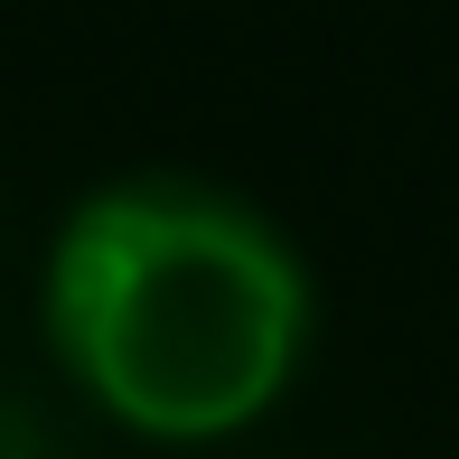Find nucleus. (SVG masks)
Wrapping results in <instances>:
<instances>
[{"instance_id": "obj_1", "label": "nucleus", "mask_w": 459, "mask_h": 459, "mask_svg": "<svg viewBox=\"0 0 459 459\" xmlns=\"http://www.w3.org/2000/svg\"><path fill=\"white\" fill-rule=\"evenodd\" d=\"M319 281L263 197L197 169H122L56 216L38 338L113 431L216 450L300 385Z\"/></svg>"}]
</instances>
